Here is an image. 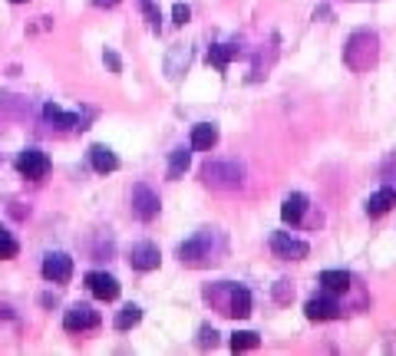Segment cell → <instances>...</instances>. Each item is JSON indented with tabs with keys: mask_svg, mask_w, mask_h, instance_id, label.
I'll use <instances>...</instances> for the list:
<instances>
[{
	"mask_svg": "<svg viewBox=\"0 0 396 356\" xmlns=\"http://www.w3.org/2000/svg\"><path fill=\"white\" fill-rule=\"evenodd\" d=\"M376 57H380V36L373 30H357L344 46V63L353 73H370L376 66Z\"/></svg>",
	"mask_w": 396,
	"mask_h": 356,
	"instance_id": "cell-1",
	"label": "cell"
},
{
	"mask_svg": "<svg viewBox=\"0 0 396 356\" xmlns=\"http://www.w3.org/2000/svg\"><path fill=\"white\" fill-rule=\"evenodd\" d=\"M205 297L225 313V317H248L251 313V294L241 284H215L205 290Z\"/></svg>",
	"mask_w": 396,
	"mask_h": 356,
	"instance_id": "cell-2",
	"label": "cell"
},
{
	"mask_svg": "<svg viewBox=\"0 0 396 356\" xmlns=\"http://www.w3.org/2000/svg\"><path fill=\"white\" fill-rule=\"evenodd\" d=\"M201 182L211 188H238L241 185V169L234 162H208L201 169Z\"/></svg>",
	"mask_w": 396,
	"mask_h": 356,
	"instance_id": "cell-3",
	"label": "cell"
},
{
	"mask_svg": "<svg viewBox=\"0 0 396 356\" xmlns=\"http://www.w3.org/2000/svg\"><path fill=\"white\" fill-rule=\"evenodd\" d=\"M271 251H274V257H281V261H304V257L311 254V248H307V241H301V238H291L288 231H274V234H271Z\"/></svg>",
	"mask_w": 396,
	"mask_h": 356,
	"instance_id": "cell-4",
	"label": "cell"
},
{
	"mask_svg": "<svg viewBox=\"0 0 396 356\" xmlns=\"http://www.w3.org/2000/svg\"><path fill=\"white\" fill-rule=\"evenodd\" d=\"M63 327L70 334H86V330H96L99 327V313L90 307V304H73L70 311L63 313Z\"/></svg>",
	"mask_w": 396,
	"mask_h": 356,
	"instance_id": "cell-5",
	"label": "cell"
},
{
	"mask_svg": "<svg viewBox=\"0 0 396 356\" xmlns=\"http://www.w3.org/2000/svg\"><path fill=\"white\" fill-rule=\"evenodd\" d=\"M17 172L24 175V178H30V182H40V178L50 172L47 152H40V149H24L20 155H17Z\"/></svg>",
	"mask_w": 396,
	"mask_h": 356,
	"instance_id": "cell-6",
	"label": "cell"
},
{
	"mask_svg": "<svg viewBox=\"0 0 396 356\" xmlns=\"http://www.w3.org/2000/svg\"><path fill=\"white\" fill-rule=\"evenodd\" d=\"M182 264H201L205 257H211V231H198L192 241H185L178 248Z\"/></svg>",
	"mask_w": 396,
	"mask_h": 356,
	"instance_id": "cell-7",
	"label": "cell"
},
{
	"mask_svg": "<svg viewBox=\"0 0 396 356\" xmlns=\"http://www.w3.org/2000/svg\"><path fill=\"white\" fill-rule=\"evenodd\" d=\"M132 211L139 221H152L159 215V195L152 192L149 185H136L132 188Z\"/></svg>",
	"mask_w": 396,
	"mask_h": 356,
	"instance_id": "cell-8",
	"label": "cell"
},
{
	"mask_svg": "<svg viewBox=\"0 0 396 356\" xmlns=\"http://www.w3.org/2000/svg\"><path fill=\"white\" fill-rule=\"evenodd\" d=\"M40 271H43V277L50 284H66L73 277V257H66V254H47Z\"/></svg>",
	"mask_w": 396,
	"mask_h": 356,
	"instance_id": "cell-9",
	"label": "cell"
},
{
	"mask_svg": "<svg viewBox=\"0 0 396 356\" xmlns=\"http://www.w3.org/2000/svg\"><path fill=\"white\" fill-rule=\"evenodd\" d=\"M159 261H162V254H159V248L152 241L132 244V251H129V264L136 267V271H155Z\"/></svg>",
	"mask_w": 396,
	"mask_h": 356,
	"instance_id": "cell-10",
	"label": "cell"
},
{
	"mask_svg": "<svg viewBox=\"0 0 396 356\" xmlns=\"http://www.w3.org/2000/svg\"><path fill=\"white\" fill-rule=\"evenodd\" d=\"M304 313H307V320H337L340 317V304L334 297H311L304 304Z\"/></svg>",
	"mask_w": 396,
	"mask_h": 356,
	"instance_id": "cell-11",
	"label": "cell"
},
{
	"mask_svg": "<svg viewBox=\"0 0 396 356\" xmlns=\"http://www.w3.org/2000/svg\"><path fill=\"white\" fill-rule=\"evenodd\" d=\"M86 287L93 290L96 300H116L119 297V280L113 274H103V271L86 274Z\"/></svg>",
	"mask_w": 396,
	"mask_h": 356,
	"instance_id": "cell-12",
	"label": "cell"
},
{
	"mask_svg": "<svg viewBox=\"0 0 396 356\" xmlns=\"http://www.w3.org/2000/svg\"><path fill=\"white\" fill-rule=\"evenodd\" d=\"M90 165H93L99 175H109L119 169V159L109 145H93V149H90Z\"/></svg>",
	"mask_w": 396,
	"mask_h": 356,
	"instance_id": "cell-13",
	"label": "cell"
},
{
	"mask_svg": "<svg viewBox=\"0 0 396 356\" xmlns=\"http://www.w3.org/2000/svg\"><path fill=\"white\" fill-rule=\"evenodd\" d=\"M218 145V129L211 126V122H198L192 129V149L195 152H211Z\"/></svg>",
	"mask_w": 396,
	"mask_h": 356,
	"instance_id": "cell-14",
	"label": "cell"
},
{
	"mask_svg": "<svg viewBox=\"0 0 396 356\" xmlns=\"http://www.w3.org/2000/svg\"><path fill=\"white\" fill-rule=\"evenodd\" d=\"M393 205H396V188H380V192H373V195L367 198V215H370V218H380V215H386Z\"/></svg>",
	"mask_w": 396,
	"mask_h": 356,
	"instance_id": "cell-15",
	"label": "cell"
},
{
	"mask_svg": "<svg viewBox=\"0 0 396 356\" xmlns=\"http://www.w3.org/2000/svg\"><path fill=\"white\" fill-rule=\"evenodd\" d=\"M304 211H307V198L301 192H294V195L284 198V205H281V218L288 221V225H297L304 218Z\"/></svg>",
	"mask_w": 396,
	"mask_h": 356,
	"instance_id": "cell-16",
	"label": "cell"
},
{
	"mask_svg": "<svg viewBox=\"0 0 396 356\" xmlns=\"http://www.w3.org/2000/svg\"><path fill=\"white\" fill-rule=\"evenodd\" d=\"M234 57H238V46H232V43H218V46H211L208 50V63L215 69H225Z\"/></svg>",
	"mask_w": 396,
	"mask_h": 356,
	"instance_id": "cell-17",
	"label": "cell"
},
{
	"mask_svg": "<svg viewBox=\"0 0 396 356\" xmlns=\"http://www.w3.org/2000/svg\"><path fill=\"white\" fill-rule=\"evenodd\" d=\"M320 284H324V290H330V294H344V290L350 287V274L347 271H324V274H320Z\"/></svg>",
	"mask_w": 396,
	"mask_h": 356,
	"instance_id": "cell-18",
	"label": "cell"
},
{
	"mask_svg": "<svg viewBox=\"0 0 396 356\" xmlns=\"http://www.w3.org/2000/svg\"><path fill=\"white\" fill-rule=\"evenodd\" d=\"M43 115H47L50 122H57V126H63V129H73L76 122H80V115L76 113H63L57 103H47L43 106Z\"/></svg>",
	"mask_w": 396,
	"mask_h": 356,
	"instance_id": "cell-19",
	"label": "cell"
},
{
	"mask_svg": "<svg viewBox=\"0 0 396 356\" xmlns=\"http://www.w3.org/2000/svg\"><path fill=\"white\" fill-rule=\"evenodd\" d=\"M142 320V307H136V304H129V307H122V311L116 313V330H132L136 323Z\"/></svg>",
	"mask_w": 396,
	"mask_h": 356,
	"instance_id": "cell-20",
	"label": "cell"
},
{
	"mask_svg": "<svg viewBox=\"0 0 396 356\" xmlns=\"http://www.w3.org/2000/svg\"><path fill=\"white\" fill-rule=\"evenodd\" d=\"M188 162H192V152L188 149H175L169 155V178H178V175L188 169Z\"/></svg>",
	"mask_w": 396,
	"mask_h": 356,
	"instance_id": "cell-21",
	"label": "cell"
},
{
	"mask_svg": "<svg viewBox=\"0 0 396 356\" xmlns=\"http://www.w3.org/2000/svg\"><path fill=\"white\" fill-rule=\"evenodd\" d=\"M257 343H261V336L251 334V330H241V334L232 336V350L234 353H245V350H257Z\"/></svg>",
	"mask_w": 396,
	"mask_h": 356,
	"instance_id": "cell-22",
	"label": "cell"
},
{
	"mask_svg": "<svg viewBox=\"0 0 396 356\" xmlns=\"http://www.w3.org/2000/svg\"><path fill=\"white\" fill-rule=\"evenodd\" d=\"M17 251H20V244L13 241V234L7 228H0V261H10V257H17Z\"/></svg>",
	"mask_w": 396,
	"mask_h": 356,
	"instance_id": "cell-23",
	"label": "cell"
},
{
	"mask_svg": "<svg viewBox=\"0 0 396 356\" xmlns=\"http://www.w3.org/2000/svg\"><path fill=\"white\" fill-rule=\"evenodd\" d=\"M274 297H278V304H288V300L294 297V287L288 284V280H278V287H274Z\"/></svg>",
	"mask_w": 396,
	"mask_h": 356,
	"instance_id": "cell-24",
	"label": "cell"
},
{
	"mask_svg": "<svg viewBox=\"0 0 396 356\" xmlns=\"http://www.w3.org/2000/svg\"><path fill=\"white\" fill-rule=\"evenodd\" d=\"M172 17H175V23H188V20H192V10H188L185 3H175V7H172Z\"/></svg>",
	"mask_w": 396,
	"mask_h": 356,
	"instance_id": "cell-25",
	"label": "cell"
},
{
	"mask_svg": "<svg viewBox=\"0 0 396 356\" xmlns=\"http://www.w3.org/2000/svg\"><path fill=\"white\" fill-rule=\"evenodd\" d=\"M198 343H201V346H215V343H218V334H215L211 327H201V336H198Z\"/></svg>",
	"mask_w": 396,
	"mask_h": 356,
	"instance_id": "cell-26",
	"label": "cell"
},
{
	"mask_svg": "<svg viewBox=\"0 0 396 356\" xmlns=\"http://www.w3.org/2000/svg\"><path fill=\"white\" fill-rule=\"evenodd\" d=\"M142 10H146V17H149L152 27H159V20H162V17H159V10L152 7V0H142Z\"/></svg>",
	"mask_w": 396,
	"mask_h": 356,
	"instance_id": "cell-27",
	"label": "cell"
},
{
	"mask_svg": "<svg viewBox=\"0 0 396 356\" xmlns=\"http://www.w3.org/2000/svg\"><path fill=\"white\" fill-rule=\"evenodd\" d=\"M106 63H109V69H113V73H122V63H119V57L113 53V50H106Z\"/></svg>",
	"mask_w": 396,
	"mask_h": 356,
	"instance_id": "cell-28",
	"label": "cell"
},
{
	"mask_svg": "<svg viewBox=\"0 0 396 356\" xmlns=\"http://www.w3.org/2000/svg\"><path fill=\"white\" fill-rule=\"evenodd\" d=\"M93 3H96V7H116L119 0H93Z\"/></svg>",
	"mask_w": 396,
	"mask_h": 356,
	"instance_id": "cell-29",
	"label": "cell"
},
{
	"mask_svg": "<svg viewBox=\"0 0 396 356\" xmlns=\"http://www.w3.org/2000/svg\"><path fill=\"white\" fill-rule=\"evenodd\" d=\"M13 3H24V0H13Z\"/></svg>",
	"mask_w": 396,
	"mask_h": 356,
	"instance_id": "cell-30",
	"label": "cell"
}]
</instances>
